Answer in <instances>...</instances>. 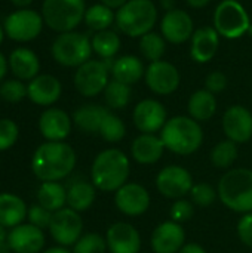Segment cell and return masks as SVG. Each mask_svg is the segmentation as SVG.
<instances>
[{"label":"cell","instance_id":"1","mask_svg":"<svg viewBox=\"0 0 252 253\" xmlns=\"http://www.w3.org/2000/svg\"><path fill=\"white\" fill-rule=\"evenodd\" d=\"M76 162V151L71 145L64 141H46L36 148L31 170L42 182H58L74 170Z\"/></svg>","mask_w":252,"mask_h":253},{"label":"cell","instance_id":"2","mask_svg":"<svg viewBox=\"0 0 252 253\" xmlns=\"http://www.w3.org/2000/svg\"><path fill=\"white\" fill-rule=\"evenodd\" d=\"M129 172L131 163L128 156L117 148H107L94 159L91 179L95 188L107 193H116L128 182Z\"/></svg>","mask_w":252,"mask_h":253},{"label":"cell","instance_id":"3","mask_svg":"<svg viewBox=\"0 0 252 253\" xmlns=\"http://www.w3.org/2000/svg\"><path fill=\"white\" fill-rule=\"evenodd\" d=\"M160 139L171 153L190 156L196 153L203 142V130L190 116H175L168 119L160 130Z\"/></svg>","mask_w":252,"mask_h":253},{"label":"cell","instance_id":"4","mask_svg":"<svg viewBox=\"0 0 252 253\" xmlns=\"http://www.w3.org/2000/svg\"><path fill=\"white\" fill-rule=\"evenodd\" d=\"M218 197L224 206L238 213L252 212V170L236 168L227 170L218 182Z\"/></svg>","mask_w":252,"mask_h":253},{"label":"cell","instance_id":"5","mask_svg":"<svg viewBox=\"0 0 252 253\" xmlns=\"http://www.w3.org/2000/svg\"><path fill=\"white\" fill-rule=\"evenodd\" d=\"M157 21V9L151 0H128L116 12V25L128 37H143Z\"/></svg>","mask_w":252,"mask_h":253},{"label":"cell","instance_id":"6","mask_svg":"<svg viewBox=\"0 0 252 253\" xmlns=\"http://www.w3.org/2000/svg\"><path fill=\"white\" fill-rule=\"evenodd\" d=\"M42 16L45 24L56 33L74 31L85 19V0H43Z\"/></svg>","mask_w":252,"mask_h":253},{"label":"cell","instance_id":"7","mask_svg":"<svg viewBox=\"0 0 252 253\" xmlns=\"http://www.w3.org/2000/svg\"><path fill=\"white\" fill-rule=\"evenodd\" d=\"M91 39L77 31L61 33L55 37L50 46V55L62 67H80L88 62L92 55Z\"/></svg>","mask_w":252,"mask_h":253},{"label":"cell","instance_id":"8","mask_svg":"<svg viewBox=\"0 0 252 253\" xmlns=\"http://www.w3.org/2000/svg\"><path fill=\"white\" fill-rule=\"evenodd\" d=\"M251 27L247 9L238 0H221L214 12V28L220 36L235 40L248 33Z\"/></svg>","mask_w":252,"mask_h":253},{"label":"cell","instance_id":"9","mask_svg":"<svg viewBox=\"0 0 252 253\" xmlns=\"http://www.w3.org/2000/svg\"><path fill=\"white\" fill-rule=\"evenodd\" d=\"M43 24L45 21L42 13L27 7L9 13L4 19L3 28L10 40L27 43L39 37L43 30Z\"/></svg>","mask_w":252,"mask_h":253},{"label":"cell","instance_id":"10","mask_svg":"<svg viewBox=\"0 0 252 253\" xmlns=\"http://www.w3.org/2000/svg\"><path fill=\"white\" fill-rule=\"evenodd\" d=\"M108 70L110 65L107 61L89 59L88 62L77 67L73 83L76 90L85 98H94L104 92L108 84Z\"/></svg>","mask_w":252,"mask_h":253},{"label":"cell","instance_id":"11","mask_svg":"<svg viewBox=\"0 0 252 253\" xmlns=\"http://www.w3.org/2000/svg\"><path fill=\"white\" fill-rule=\"evenodd\" d=\"M82 231H83V221L79 212L70 208H64L52 213L49 233L59 246L62 248L74 246L77 240L82 237Z\"/></svg>","mask_w":252,"mask_h":253},{"label":"cell","instance_id":"12","mask_svg":"<svg viewBox=\"0 0 252 253\" xmlns=\"http://www.w3.org/2000/svg\"><path fill=\"white\" fill-rule=\"evenodd\" d=\"M193 176L192 173L178 165H171L163 168L156 176V188L157 191L172 200L183 199L184 196L190 194L193 188Z\"/></svg>","mask_w":252,"mask_h":253},{"label":"cell","instance_id":"13","mask_svg":"<svg viewBox=\"0 0 252 253\" xmlns=\"http://www.w3.org/2000/svg\"><path fill=\"white\" fill-rule=\"evenodd\" d=\"M144 79L149 89L156 95H162V96L174 93L181 82L178 68L174 64L163 59L150 62V65L146 68Z\"/></svg>","mask_w":252,"mask_h":253},{"label":"cell","instance_id":"14","mask_svg":"<svg viewBox=\"0 0 252 253\" xmlns=\"http://www.w3.org/2000/svg\"><path fill=\"white\" fill-rule=\"evenodd\" d=\"M132 120L135 127L141 133H156L163 129L168 122L166 108L162 102L147 98L140 101L132 113Z\"/></svg>","mask_w":252,"mask_h":253},{"label":"cell","instance_id":"15","mask_svg":"<svg viewBox=\"0 0 252 253\" xmlns=\"http://www.w3.org/2000/svg\"><path fill=\"white\" fill-rule=\"evenodd\" d=\"M114 205L123 215L140 216L150 208V194L143 185L137 182H126L116 191Z\"/></svg>","mask_w":252,"mask_h":253},{"label":"cell","instance_id":"16","mask_svg":"<svg viewBox=\"0 0 252 253\" xmlns=\"http://www.w3.org/2000/svg\"><path fill=\"white\" fill-rule=\"evenodd\" d=\"M195 24L192 16L181 9L168 10L160 21V34L168 43L181 44L192 39Z\"/></svg>","mask_w":252,"mask_h":253},{"label":"cell","instance_id":"17","mask_svg":"<svg viewBox=\"0 0 252 253\" xmlns=\"http://www.w3.org/2000/svg\"><path fill=\"white\" fill-rule=\"evenodd\" d=\"M223 130L227 139L245 144L252 138V113L244 105H232L223 116Z\"/></svg>","mask_w":252,"mask_h":253},{"label":"cell","instance_id":"18","mask_svg":"<svg viewBox=\"0 0 252 253\" xmlns=\"http://www.w3.org/2000/svg\"><path fill=\"white\" fill-rule=\"evenodd\" d=\"M105 242L110 253H140L141 251V236L138 230L128 222L110 225Z\"/></svg>","mask_w":252,"mask_h":253},{"label":"cell","instance_id":"19","mask_svg":"<svg viewBox=\"0 0 252 253\" xmlns=\"http://www.w3.org/2000/svg\"><path fill=\"white\" fill-rule=\"evenodd\" d=\"M45 243L43 230L31 224H21L7 233V245L13 253H42Z\"/></svg>","mask_w":252,"mask_h":253},{"label":"cell","instance_id":"20","mask_svg":"<svg viewBox=\"0 0 252 253\" xmlns=\"http://www.w3.org/2000/svg\"><path fill=\"white\" fill-rule=\"evenodd\" d=\"M186 233L181 224L166 221L159 224L150 239V246L154 253H178L186 245Z\"/></svg>","mask_w":252,"mask_h":253},{"label":"cell","instance_id":"21","mask_svg":"<svg viewBox=\"0 0 252 253\" xmlns=\"http://www.w3.org/2000/svg\"><path fill=\"white\" fill-rule=\"evenodd\" d=\"M62 93L61 82L52 74H39L27 84V98L40 107L53 105Z\"/></svg>","mask_w":252,"mask_h":253},{"label":"cell","instance_id":"22","mask_svg":"<svg viewBox=\"0 0 252 253\" xmlns=\"http://www.w3.org/2000/svg\"><path fill=\"white\" fill-rule=\"evenodd\" d=\"M71 117L61 108H48L40 114L39 130L46 141H64L71 132Z\"/></svg>","mask_w":252,"mask_h":253},{"label":"cell","instance_id":"23","mask_svg":"<svg viewBox=\"0 0 252 253\" xmlns=\"http://www.w3.org/2000/svg\"><path fill=\"white\" fill-rule=\"evenodd\" d=\"M190 40V56L198 64L209 62L218 52L220 34L214 27H202L195 30Z\"/></svg>","mask_w":252,"mask_h":253},{"label":"cell","instance_id":"24","mask_svg":"<svg viewBox=\"0 0 252 253\" xmlns=\"http://www.w3.org/2000/svg\"><path fill=\"white\" fill-rule=\"evenodd\" d=\"M165 151V144L154 133H141L132 141L131 154L140 165H154L160 160Z\"/></svg>","mask_w":252,"mask_h":253},{"label":"cell","instance_id":"25","mask_svg":"<svg viewBox=\"0 0 252 253\" xmlns=\"http://www.w3.org/2000/svg\"><path fill=\"white\" fill-rule=\"evenodd\" d=\"M9 70L18 80H33L39 76L40 61L39 56L28 47H16L10 52L9 58Z\"/></svg>","mask_w":252,"mask_h":253},{"label":"cell","instance_id":"26","mask_svg":"<svg viewBox=\"0 0 252 253\" xmlns=\"http://www.w3.org/2000/svg\"><path fill=\"white\" fill-rule=\"evenodd\" d=\"M25 202L12 193H0V224L4 228H15L27 219Z\"/></svg>","mask_w":252,"mask_h":253},{"label":"cell","instance_id":"27","mask_svg":"<svg viewBox=\"0 0 252 253\" xmlns=\"http://www.w3.org/2000/svg\"><path fill=\"white\" fill-rule=\"evenodd\" d=\"M110 71H111V76L114 80L129 84V86L138 83L146 74L143 61L135 55H123V56L117 58L111 64Z\"/></svg>","mask_w":252,"mask_h":253},{"label":"cell","instance_id":"28","mask_svg":"<svg viewBox=\"0 0 252 253\" xmlns=\"http://www.w3.org/2000/svg\"><path fill=\"white\" fill-rule=\"evenodd\" d=\"M108 110L97 104H85L73 113V123L86 133L100 132L101 123Z\"/></svg>","mask_w":252,"mask_h":253},{"label":"cell","instance_id":"29","mask_svg":"<svg viewBox=\"0 0 252 253\" xmlns=\"http://www.w3.org/2000/svg\"><path fill=\"white\" fill-rule=\"evenodd\" d=\"M187 111L192 119L196 122L209 120L217 111V99L215 95L206 89L196 90L187 102Z\"/></svg>","mask_w":252,"mask_h":253},{"label":"cell","instance_id":"30","mask_svg":"<svg viewBox=\"0 0 252 253\" xmlns=\"http://www.w3.org/2000/svg\"><path fill=\"white\" fill-rule=\"evenodd\" d=\"M97 199V188L94 184L86 181H79L67 188V205L76 212L88 211Z\"/></svg>","mask_w":252,"mask_h":253},{"label":"cell","instance_id":"31","mask_svg":"<svg viewBox=\"0 0 252 253\" xmlns=\"http://www.w3.org/2000/svg\"><path fill=\"white\" fill-rule=\"evenodd\" d=\"M37 203L49 212H58L67 205V190L59 182H43L37 190Z\"/></svg>","mask_w":252,"mask_h":253},{"label":"cell","instance_id":"32","mask_svg":"<svg viewBox=\"0 0 252 253\" xmlns=\"http://www.w3.org/2000/svg\"><path fill=\"white\" fill-rule=\"evenodd\" d=\"M91 43H92V50L100 58H102V61L113 59L122 46V40L119 34L113 30H104L95 33L91 39Z\"/></svg>","mask_w":252,"mask_h":253},{"label":"cell","instance_id":"33","mask_svg":"<svg viewBox=\"0 0 252 253\" xmlns=\"http://www.w3.org/2000/svg\"><path fill=\"white\" fill-rule=\"evenodd\" d=\"M83 21L89 30L98 33V31L110 30V27L116 22V13L108 6L102 3H97L86 9Z\"/></svg>","mask_w":252,"mask_h":253},{"label":"cell","instance_id":"34","mask_svg":"<svg viewBox=\"0 0 252 253\" xmlns=\"http://www.w3.org/2000/svg\"><path fill=\"white\" fill-rule=\"evenodd\" d=\"M165 50H166V40L163 39L162 34L150 31L143 37H140V52L147 61L150 62L160 61L162 56L165 55Z\"/></svg>","mask_w":252,"mask_h":253},{"label":"cell","instance_id":"35","mask_svg":"<svg viewBox=\"0 0 252 253\" xmlns=\"http://www.w3.org/2000/svg\"><path fill=\"white\" fill-rule=\"evenodd\" d=\"M102 93L105 104L113 110H122L131 101V86L120 83L114 79L108 82Z\"/></svg>","mask_w":252,"mask_h":253},{"label":"cell","instance_id":"36","mask_svg":"<svg viewBox=\"0 0 252 253\" xmlns=\"http://www.w3.org/2000/svg\"><path fill=\"white\" fill-rule=\"evenodd\" d=\"M238 144L226 139L218 142L211 151V163L218 169H229L238 159Z\"/></svg>","mask_w":252,"mask_h":253},{"label":"cell","instance_id":"37","mask_svg":"<svg viewBox=\"0 0 252 253\" xmlns=\"http://www.w3.org/2000/svg\"><path fill=\"white\" fill-rule=\"evenodd\" d=\"M101 138L107 142L116 144L119 141H122L126 135V126L123 123V120L120 117H117L114 113H107V116L104 117L100 132Z\"/></svg>","mask_w":252,"mask_h":253},{"label":"cell","instance_id":"38","mask_svg":"<svg viewBox=\"0 0 252 253\" xmlns=\"http://www.w3.org/2000/svg\"><path fill=\"white\" fill-rule=\"evenodd\" d=\"M107 242L97 233L82 236L73 246V253H105Z\"/></svg>","mask_w":252,"mask_h":253},{"label":"cell","instance_id":"39","mask_svg":"<svg viewBox=\"0 0 252 253\" xmlns=\"http://www.w3.org/2000/svg\"><path fill=\"white\" fill-rule=\"evenodd\" d=\"M0 98L10 104L21 102L24 98H27V86L18 79L4 80L0 84Z\"/></svg>","mask_w":252,"mask_h":253},{"label":"cell","instance_id":"40","mask_svg":"<svg viewBox=\"0 0 252 253\" xmlns=\"http://www.w3.org/2000/svg\"><path fill=\"white\" fill-rule=\"evenodd\" d=\"M192 202L193 205L199 206V208H209L218 197V191H215V188L206 182H199L195 184L192 191Z\"/></svg>","mask_w":252,"mask_h":253},{"label":"cell","instance_id":"41","mask_svg":"<svg viewBox=\"0 0 252 253\" xmlns=\"http://www.w3.org/2000/svg\"><path fill=\"white\" fill-rule=\"evenodd\" d=\"M19 138V127L10 119H0V151L12 148Z\"/></svg>","mask_w":252,"mask_h":253},{"label":"cell","instance_id":"42","mask_svg":"<svg viewBox=\"0 0 252 253\" xmlns=\"http://www.w3.org/2000/svg\"><path fill=\"white\" fill-rule=\"evenodd\" d=\"M195 215V206L193 202H189L186 199H178L174 202V205L169 209V216L171 221L177 222V224H183L189 219H192V216Z\"/></svg>","mask_w":252,"mask_h":253},{"label":"cell","instance_id":"43","mask_svg":"<svg viewBox=\"0 0 252 253\" xmlns=\"http://www.w3.org/2000/svg\"><path fill=\"white\" fill-rule=\"evenodd\" d=\"M27 219H28V224L40 228V230H45V228H49L50 225V219H52V212H49L48 209H45L43 206H40L39 203L37 205H33L28 212H27Z\"/></svg>","mask_w":252,"mask_h":253},{"label":"cell","instance_id":"44","mask_svg":"<svg viewBox=\"0 0 252 253\" xmlns=\"http://www.w3.org/2000/svg\"><path fill=\"white\" fill-rule=\"evenodd\" d=\"M229 84V79L223 71H211L205 79V89L211 93H221Z\"/></svg>","mask_w":252,"mask_h":253},{"label":"cell","instance_id":"45","mask_svg":"<svg viewBox=\"0 0 252 253\" xmlns=\"http://www.w3.org/2000/svg\"><path fill=\"white\" fill-rule=\"evenodd\" d=\"M238 236L239 240L252 249V212L245 213L238 222Z\"/></svg>","mask_w":252,"mask_h":253},{"label":"cell","instance_id":"46","mask_svg":"<svg viewBox=\"0 0 252 253\" xmlns=\"http://www.w3.org/2000/svg\"><path fill=\"white\" fill-rule=\"evenodd\" d=\"M178 253H206V251L198 243H187L181 248V251Z\"/></svg>","mask_w":252,"mask_h":253},{"label":"cell","instance_id":"47","mask_svg":"<svg viewBox=\"0 0 252 253\" xmlns=\"http://www.w3.org/2000/svg\"><path fill=\"white\" fill-rule=\"evenodd\" d=\"M102 4L108 6L110 9H120L128 0H100Z\"/></svg>","mask_w":252,"mask_h":253},{"label":"cell","instance_id":"48","mask_svg":"<svg viewBox=\"0 0 252 253\" xmlns=\"http://www.w3.org/2000/svg\"><path fill=\"white\" fill-rule=\"evenodd\" d=\"M7 67H9V62H7V59L4 58V55L0 52V82L4 79V76H6V73H7Z\"/></svg>","mask_w":252,"mask_h":253},{"label":"cell","instance_id":"49","mask_svg":"<svg viewBox=\"0 0 252 253\" xmlns=\"http://www.w3.org/2000/svg\"><path fill=\"white\" fill-rule=\"evenodd\" d=\"M211 0H186V3L193 9H202L209 4Z\"/></svg>","mask_w":252,"mask_h":253},{"label":"cell","instance_id":"50","mask_svg":"<svg viewBox=\"0 0 252 253\" xmlns=\"http://www.w3.org/2000/svg\"><path fill=\"white\" fill-rule=\"evenodd\" d=\"M12 1V4L15 6V7H18V9H27L31 3H33V0H10Z\"/></svg>","mask_w":252,"mask_h":253},{"label":"cell","instance_id":"51","mask_svg":"<svg viewBox=\"0 0 252 253\" xmlns=\"http://www.w3.org/2000/svg\"><path fill=\"white\" fill-rule=\"evenodd\" d=\"M175 3L177 0H160V6L168 12V10H172V9H177L175 7Z\"/></svg>","mask_w":252,"mask_h":253},{"label":"cell","instance_id":"52","mask_svg":"<svg viewBox=\"0 0 252 253\" xmlns=\"http://www.w3.org/2000/svg\"><path fill=\"white\" fill-rule=\"evenodd\" d=\"M42 253H73L70 252L67 248H62V246H56V248H49L46 251H43Z\"/></svg>","mask_w":252,"mask_h":253},{"label":"cell","instance_id":"53","mask_svg":"<svg viewBox=\"0 0 252 253\" xmlns=\"http://www.w3.org/2000/svg\"><path fill=\"white\" fill-rule=\"evenodd\" d=\"M6 230H7V228H4V227L0 224V243L7 240V231H6Z\"/></svg>","mask_w":252,"mask_h":253},{"label":"cell","instance_id":"54","mask_svg":"<svg viewBox=\"0 0 252 253\" xmlns=\"http://www.w3.org/2000/svg\"><path fill=\"white\" fill-rule=\"evenodd\" d=\"M10 248H9V245H7V240L6 242H1L0 243V253H10Z\"/></svg>","mask_w":252,"mask_h":253},{"label":"cell","instance_id":"55","mask_svg":"<svg viewBox=\"0 0 252 253\" xmlns=\"http://www.w3.org/2000/svg\"><path fill=\"white\" fill-rule=\"evenodd\" d=\"M4 28H3V25H0V44H1V42H3V39H4Z\"/></svg>","mask_w":252,"mask_h":253},{"label":"cell","instance_id":"56","mask_svg":"<svg viewBox=\"0 0 252 253\" xmlns=\"http://www.w3.org/2000/svg\"><path fill=\"white\" fill-rule=\"evenodd\" d=\"M248 33L252 36V24H251V27H250V30H248Z\"/></svg>","mask_w":252,"mask_h":253}]
</instances>
